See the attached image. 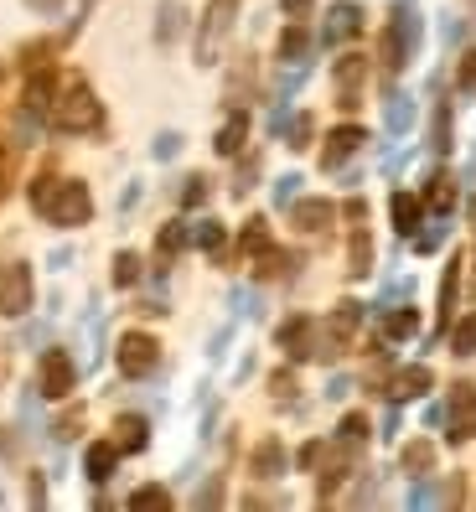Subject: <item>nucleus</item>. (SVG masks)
Masks as SVG:
<instances>
[{
	"label": "nucleus",
	"mask_w": 476,
	"mask_h": 512,
	"mask_svg": "<svg viewBox=\"0 0 476 512\" xmlns=\"http://www.w3.org/2000/svg\"><path fill=\"white\" fill-rule=\"evenodd\" d=\"M32 207L47 213L57 228H78L94 213V197H88L83 182H52V176H37L32 182Z\"/></svg>",
	"instance_id": "f257e3e1"
},
{
	"label": "nucleus",
	"mask_w": 476,
	"mask_h": 512,
	"mask_svg": "<svg viewBox=\"0 0 476 512\" xmlns=\"http://www.w3.org/2000/svg\"><path fill=\"white\" fill-rule=\"evenodd\" d=\"M420 42V16H414L409 6L394 11V21L383 26V37H378V57H383V73H399L409 63V47Z\"/></svg>",
	"instance_id": "f03ea898"
},
{
	"label": "nucleus",
	"mask_w": 476,
	"mask_h": 512,
	"mask_svg": "<svg viewBox=\"0 0 476 512\" xmlns=\"http://www.w3.org/2000/svg\"><path fill=\"white\" fill-rule=\"evenodd\" d=\"M52 119H57V130H68V135L99 130V99H94V88H88V83H68V94L57 99Z\"/></svg>",
	"instance_id": "7ed1b4c3"
},
{
	"label": "nucleus",
	"mask_w": 476,
	"mask_h": 512,
	"mask_svg": "<svg viewBox=\"0 0 476 512\" xmlns=\"http://www.w3.org/2000/svg\"><path fill=\"white\" fill-rule=\"evenodd\" d=\"M156 363H161L156 337H145V331H125V337H119V373H125V378L156 373Z\"/></svg>",
	"instance_id": "20e7f679"
},
{
	"label": "nucleus",
	"mask_w": 476,
	"mask_h": 512,
	"mask_svg": "<svg viewBox=\"0 0 476 512\" xmlns=\"http://www.w3.org/2000/svg\"><path fill=\"white\" fill-rule=\"evenodd\" d=\"M32 311V269L6 264L0 269V316H26Z\"/></svg>",
	"instance_id": "39448f33"
},
{
	"label": "nucleus",
	"mask_w": 476,
	"mask_h": 512,
	"mask_svg": "<svg viewBox=\"0 0 476 512\" xmlns=\"http://www.w3.org/2000/svg\"><path fill=\"white\" fill-rule=\"evenodd\" d=\"M37 383H42V399H68V394H73V383H78L73 357H68V352H42Z\"/></svg>",
	"instance_id": "423d86ee"
},
{
	"label": "nucleus",
	"mask_w": 476,
	"mask_h": 512,
	"mask_svg": "<svg viewBox=\"0 0 476 512\" xmlns=\"http://www.w3.org/2000/svg\"><path fill=\"white\" fill-rule=\"evenodd\" d=\"M347 218L357 223V228H352V275L363 280V275H373V238H368V228H363V218H368L363 197H352V202H347Z\"/></svg>",
	"instance_id": "0eeeda50"
},
{
	"label": "nucleus",
	"mask_w": 476,
	"mask_h": 512,
	"mask_svg": "<svg viewBox=\"0 0 476 512\" xmlns=\"http://www.w3.org/2000/svg\"><path fill=\"white\" fill-rule=\"evenodd\" d=\"M228 21H233V0H213L207 26H202V42H197V63H213L218 57V37L228 32Z\"/></svg>",
	"instance_id": "6e6552de"
},
{
	"label": "nucleus",
	"mask_w": 476,
	"mask_h": 512,
	"mask_svg": "<svg viewBox=\"0 0 476 512\" xmlns=\"http://www.w3.org/2000/svg\"><path fill=\"white\" fill-rule=\"evenodd\" d=\"M280 347H285L290 357H316V321H306V316L285 321V326H280Z\"/></svg>",
	"instance_id": "1a4fd4ad"
},
{
	"label": "nucleus",
	"mask_w": 476,
	"mask_h": 512,
	"mask_svg": "<svg viewBox=\"0 0 476 512\" xmlns=\"http://www.w3.org/2000/svg\"><path fill=\"white\" fill-rule=\"evenodd\" d=\"M466 435H476V388H456L451 394V440H466Z\"/></svg>",
	"instance_id": "9d476101"
},
{
	"label": "nucleus",
	"mask_w": 476,
	"mask_h": 512,
	"mask_svg": "<svg viewBox=\"0 0 476 512\" xmlns=\"http://www.w3.org/2000/svg\"><path fill=\"white\" fill-rule=\"evenodd\" d=\"M363 140H368V135L357 130V125L332 130V140H326V150H321V166H326V171H337V166H342V161H347V156H352V150L363 145Z\"/></svg>",
	"instance_id": "9b49d317"
},
{
	"label": "nucleus",
	"mask_w": 476,
	"mask_h": 512,
	"mask_svg": "<svg viewBox=\"0 0 476 512\" xmlns=\"http://www.w3.org/2000/svg\"><path fill=\"white\" fill-rule=\"evenodd\" d=\"M430 383H435V373L430 368H399L394 378H389V399H420V394H430Z\"/></svg>",
	"instance_id": "f8f14e48"
},
{
	"label": "nucleus",
	"mask_w": 476,
	"mask_h": 512,
	"mask_svg": "<svg viewBox=\"0 0 476 512\" xmlns=\"http://www.w3.org/2000/svg\"><path fill=\"white\" fill-rule=\"evenodd\" d=\"M332 218H337V207H332V202H321V197L295 202V228H306V233H321Z\"/></svg>",
	"instance_id": "ddd939ff"
},
{
	"label": "nucleus",
	"mask_w": 476,
	"mask_h": 512,
	"mask_svg": "<svg viewBox=\"0 0 476 512\" xmlns=\"http://www.w3.org/2000/svg\"><path fill=\"white\" fill-rule=\"evenodd\" d=\"M244 140H249V114L238 109V114H228V125L218 130V156H238Z\"/></svg>",
	"instance_id": "4468645a"
},
{
	"label": "nucleus",
	"mask_w": 476,
	"mask_h": 512,
	"mask_svg": "<svg viewBox=\"0 0 476 512\" xmlns=\"http://www.w3.org/2000/svg\"><path fill=\"white\" fill-rule=\"evenodd\" d=\"M145 435H151V425H145L140 414H119V425H114V445L119 450H145Z\"/></svg>",
	"instance_id": "2eb2a0df"
},
{
	"label": "nucleus",
	"mask_w": 476,
	"mask_h": 512,
	"mask_svg": "<svg viewBox=\"0 0 476 512\" xmlns=\"http://www.w3.org/2000/svg\"><path fill=\"white\" fill-rule=\"evenodd\" d=\"M88 476H94V481H104L109 471H114V461H119V445L114 440H99V445H88Z\"/></svg>",
	"instance_id": "dca6fc26"
},
{
	"label": "nucleus",
	"mask_w": 476,
	"mask_h": 512,
	"mask_svg": "<svg viewBox=\"0 0 476 512\" xmlns=\"http://www.w3.org/2000/svg\"><path fill=\"white\" fill-rule=\"evenodd\" d=\"M414 331H420V311H414V306H399L389 321H383V337H414Z\"/></svg>",
	"instance_id": "f3484780"
},
{
	"label": "nucleus",
	"mask_w": 476,
	"mask_h": 512,
	"mask_svg": "<svg viewBox=\"0 0 476 512\" xmlns=\"http://www.w3.org/2000/svg\"><path fill=\"white\" fill-rule=\"evenodd\" d=\"M357 26H363V11H357V6H337V11H332V26H326V37L342 42V37L357 32Z\"/></svg>",
	"instance_id": "a211bd4d"
},
{
	"label": "nucleus",
	"mask_w": 476,
	"mask_h": 512,
	"mask_svg": "<svg viewBox=\"0 0 476 512\" xmlns=\"http://www.w3.org/2000/svg\"><path fill=\"white\" fill-rule=\"evenodd\" d=\"M337 83H342V94H347V109H352V88L363 83V57H357V52H347L342 63H337Z\"/></svg>",
	"instance_id": "6ab92c4d"
},
{
	"label": "nucleus",
	"mask_w": 476,
	"mask_h": 512,
	"mask_svg": "<svg viewBox=\"0 0 476 512\" xmlns=\"http://www.w3.org/2000/svg\"><path fill=\"white\" fill-rule=\"evenodd\" d=\"M435 466V445L430 440H414L409 450H404V471H414V476H425Z\"/></svg>",
	"instance_id": "aec40b11"
},
{
	"label": "nucleus",
	"mask_w": 476,
	"mask_h": 512,
	"mask_svg": "<svg viewBox=\"0 0 476 512\" xmlns=\"http://www.w3.org/2000/svg\"><path fill=\"white\" fill-rule=\"evenodd\" d=\"M280 461H285V456H280V440H264V445L254 450V471H259V476H280Z\"/></svg>",
	"instance_id": "412c9836"
},
{
	"label": "nucleus",
	"mask_w": 476,
	"mask_h": 512,
	"mask_svg": "<svg viewBox=\"0 0 476 512\" xmlns=\"http://www.w3.org/2000/svg\"><path fill=\"white\" fill-rule=\"evenodd\" d=\"M394 223H399L404 233H414V228H420V202H414L409 192H399V197H394Z\"/></svg>",
	"instance_id": "4be33fe9"
},
{
	"label": "nucleus",
	"mask_w": 476,
	"mask_h": 512,
	"mask_svg": "<svg viewBox=\"0 0 476 512\" xmlns=\"http://www.w3.org/2000/svg\"><path fill=\"white\" fill-rule=\"evenodd\" d=\"M430 207H435V213H451V207H456V182H451V176H435V182H430Z\"/></svg>",
	"instance_id": "5701e85b"
},
{
	"label": "nucleus",
	"mask_w": 476,
	"mask_h": 512,
	"mask_svg": "<svg viewBox=\"0 0 476 512\" xmlns=\"http://www.w3.org/2000/svg\"><path fill=\"white\" fill-rule=\"evenodd\" d=\"M456 280H461V259L445 264V285H440V316L456 311Z\"/></svg>",
	"instance_id": "b1692460"
},
{
	"label": "nucleus",
	"mask_w": 476,
	"mask_h": 512,
	"mask_svg": "<svg viewBox=\"0 0 476 512\" xmlns=\"http://www.w3.org/2000/svg\"><path fill=\"white\" fill-rule=\"evenodd\" d=\"M182 244H187V228H182V223H166V228H161V238H156V254H161V259H171Z\"/></svg>",
	"instance_id": "393cba45"
},
{
	"label": "nucleus",
	"mask_w": 476,
	"mask_h": 512,
	"mask_svg": "<svg viewBox=\"0 0 476 512\" xmlns=\"http://www.w3.org/2000/svg\"><path fill=\"white\" fill-rule=\"evenodd\" d=\"M451 352H461V357H471V352H476V316H466V321L451 331Z\"/></svg>",
	"instance_id": "a878e982"
},
{
	"label": "nucleus",
	"mask_w": 476,
	"mask_h": 512,
	"mask_svg": "<svg viewBox=\"0 0 476 512\" xmlns=\"http://www.w3.org/2000/svg\"><path fill=\"white\" fill-rule=\"evenodd\" d=\"M259 249H270V223H264V218H254L244 228V254H259Z\"/></svg>",
	"instance_id": "bb28decb"
},
{
	"label": "nucleus",
	"mask_w": 476,
	"mask_h": 512,
	"mask_svg": "<svg viewBox=\"0 0 476 512\" xmlns=\"http://www.w3.org/2000/svg\"><path fill=\"white\" fill-rule=\"evenodd\" d=\"M140 280V259L135 254H114V285H135Z\"/></svg>",
	"instance_id": "cd10ccee"
},
{
	"label": "nucleus",
	"mask_w": 476,
	"mask_h": 512,
	"mask_svg": "<svg viewBox=\"0 0 476 512\" xmlns=\"http://www.w3.org/2000/svg\"><path fill=\"white\" fill-rule=\"evenodd\" d=\"M337 435H342V445H363V440H368V419H363V414H347Z\"/></svg>",
	"instance_id": "c85d7f7f"
},
{
	"label": "nucleus",
	"mask_w": 476,
	"mask_h": 512,
	"mask_svg": "<svg viewBox=\"0 0 476 512\" xmlns=\"http://www.w3.org/2000/svg\"><path fill=\"white\" fill-rule=\"evenodd\" d=\"M306 42H311V37H306V26H290V32L280 37V57H301Z\"/></svg>",
	"instance_id": "c756f323"
},
{
	"label": "nucleus",
	"mask_w": 476,
	"mask_h": 512,
	"mask_svg": "<svg viewBox=\"0 0 476 512\" xmlns=\"http://www.w3.org/2000/svg\"><path fill=\"white\" fill-rule=\"evenodd\" d=\"M130 507H171V492H166V487H140V492L130 497Z\"/></svg>",
	"instance_id": "7c9ffc66"
},
{
	"label": "nucleus",
	"mask_w": 476,
	"mask_h": 512,
	"mask_svg": "<svg viewBox=\"0 0 476 512\" xmlns=\"http://www.w3.org/2000/svg\"><path fill=\"white\" fill-rule=\"evenodd\" d=\"M435 150H451V109H435Z\"/></svg>",
	"instance_id": "2f4dec72"
},
{
	"label": "nucleus",
	"mask_w": 476,
	"mask_h": 512,
	"mask_svg": "<svg viewBox=\"0 0 476 512\" xmlns=\"http://www.w3.org/2000/svg\"><path fill=\"white\" fill-rule=\"evenodd\" d=\"M197 244H202L207 254H218V249H223V228H218V223H202V228H197Z\"/></svg>",
	"instance_id": "473e14b6"
},
{
	"label": "nucleus",
	"mask_w": 476,
	"mask_h": 512,
	"mask_svg": "<svg viewBox=\"0 0 476 512\" xmlns=\"http://www.w3.org/2000/svg\"><path fill=\"white\" fill-rule=\"evenodd\" d=\"M456 83L466 88V94H471V88H476V47H471V52L461 57V73H456Z\"/></svg>",
	"instance_id": "72a5a7b5"
},
{
	"label": "nucleus",
	"mask_w": 476,
	"mask_h": 512,
	"mask_svg": "<svg viewBox=\"0 0 476 512\" xmlns=\"http://www.w3.org/2000/svg\"><path fill=\"white\" fill-rule=\"evenodd\" d=\"M78 425H83V414H78V409H68L63 419H57V440H73V430H78Z\"/></svg>",
	"instance_id": "f704fd0d"
},
{
	"label": "nucleus",
	"mask_w": 476,
	"mask_h": 512,
	"mask_svg": "<svg viewBox=\"0 0 476 512\" xmlns=\"http://www.w3.org/2000/svg\"><path fill=\"white\" fill-rule=\"evenodd\" d=\"M389 125H394V130H404V125H409V99H394V109H389Z\"/></svg>",
	"instance_id": "c9c22d12"
},
{
	"label": "nucleus",
	"mask_w": 476,
	"mask_h": 512,
	"mask_svg": "<svg viewBox=\"0 0 476 512\" xmlns=\"http://www.w3.org/2000/svg\"><path fill=\"white\" fill-rule=\"evenodd\" d=\"M6 187H11V156L0 150V197H6Z\"/></svg>",
	"instance_id": "e433bc0d"
},
{
	"label": "nucleus",
	"mask_w": 476,
	"mask_h": 512,
	"mask_svg": "<svg viewBox=\"0 0 476 512\" xmlns=\"http://www.w3.org/2000/svg\"><path fill=\"white\" fill-rule=\"evenodd\" d=\"M202 192H207V182H202V176H192V182H187V202H202Z\"/></svg>",
	"instance_id": "4c0bfd02"
},
{
	"label": "nucleus",
	"mask_w": 476,
	"mask_h": 512,
	"mask_svg": "<svg viewBox=\"0 0 476 512\" xmlns=\"http://www.w3.org/2000/svg\"><path fill=\"white\" fill-rule=\"evenodd\" d=\"M285 11H290V16H306V11H311V0H285Z\"/></svg>",
	"instance_id": "58836bf2"
}]
</instances>
